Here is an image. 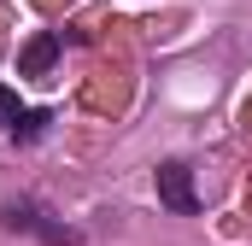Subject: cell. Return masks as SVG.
I'll list each match as a JSON object with an SVG mask.
<instances>
[{
	"instance_id": "cell-4",
	"label": "cell",
	"mask_w": 252,
	"mask_h": 246,
	"mask_svg": "<svg viewBox=\"0 0 252 246\" xmlns=\"http://www.w3.org/2000/svg\"><path fill=\"white\" fill-rule=\"evenodd\" d=\"M41 112H18V123H12V135H18V141H35V135H41Z\"/></svg>"
},
{
	"instance_id": "cell-2",
	"label": "cell",
	"mask_w": 252,
	"mask_h": 246,
	"mask_svg": "<svg viewBox=\"0 0 252 246\" xmlns=\"http://www.w3.org/2000/svg\"><path fill=\"white\" fill-rule=\"evenodd\" d=\"M158 199H164L176 217H193V211H199V193H193L188 164H164V170H158Z\"/></svg>"
},
{
	"instance_id": "cell-3",
	"label": "cell",
	"mask_w": 252,
	"mask_h": 246,
	"mask_svg": "<svg viewBox=\"0 0 252 246\" xmlns=\"http://www.w3.org/2000/svg\"><path fill=\"white\" fill-rule=\"evenodd\" d=\"M53 59H59V35H35V41L24 47L18 70H24V76H47V70H53Z\"/></svg>"
},
{
	"instance_id": "cell-1",
	"label": "cell",
	"mask_w": 252,
	"mask_h": 246,
	"mask_svg": "<svg viewBox=\"0 0 252 246\" xmlns=\"http://www.w3.org/2000/svg\"><path fill=\"white\" fill-rule=\"evenodd\" d=\"M0 223L6 229H24V235H35V241L47 246H76V229L70 223H53L41 205H30V199H18V205H0Z\"/></svg>"
},
{
	"instance_id": "cell-5",
	"label": "cell",
	"mask_w": 252,
	"mask_h": 246,
	"mask_svg": "<svg viewBox=\"0 0 252 246\" xmlns=\"http://www.w3.org/2000/svg\"><path fill=\"white\" fill-rule=\"evenodd\" d=\"M12 123H18V94L0 88V129H12Z\"/></svg>"
}]
</instances>
